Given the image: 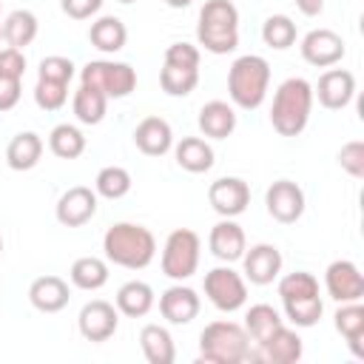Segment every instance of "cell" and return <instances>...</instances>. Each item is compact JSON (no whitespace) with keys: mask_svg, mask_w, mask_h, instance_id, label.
Segmentation results:
<instances>
[{"mask_svg":"<svg viewBox=\"0 0 364 364\" xmlns=\"http://www.w3.org/2000/svg\"><path fill=\"white\" fill-rule=\"evenodd\" d=\"M193 0H165V6H171V9H188Z\"/></svg>","mask_w":364,"mask_h":364,"instance_id":"obj_47","label":"cell"},{"mask_svg":"<svg viewBox=\"0 0 364 364\" xmlns=\"http://www.w3.org/2000/svg\"><path fill=\"white\" fill-rule=\"evenodd\" d=\"M139 347H142L145 361H151V364H173L176 361L173 336L162 324H145L139 330Z\"/></svg>","mask_w":364,"mask_h":364,"instance_id":"obj_28","label":"cell"},{"mask_svg":"<svg viewBox=\"0 0 364 364\" xmlns=\"http://www.w3.org/2000/svg\"><path fill=\"white\" fill-rule=\"evenodd\" d=\"M196 125L208 139H228L236 131V111L225 100H210L199 108Z\"/></svg>","mask_w":364,"mask_h":364,"instance_id":"obj_22","label":"cell"},{"mask_svg":"<svg viewBox=\"0 0 364 364\" xmlns=\"http://www.w3.org/2000/svg\"><path fill=\"white\" fill-rule=\"evenodd\" d=\"M310 111H313V85L304 77H287L273 94L270 125L282 136H299L310 122Z\"/></svg>","mask_w":364,"mask_h":364,"instance_id":"obj_3","label":"cell"},{"mask_svg":"<svg viewBox=\"0 0 364 364\" xmlns=\"http://www.w3.org/2000/svg\"><path fill=\"white\" fill-rule=\"evenodd\" d=\"M324 287H327V296L336 299L338 304L361 301V296H364V276H361L355 262L336 259L324 270Z\"/></svg>","mask_w":364,"mask_h":364,"instance_id":"obj_11","label":"cell"},{"mask_svg":"<svg viewBox=\"0 0 364 364\" xmlns=\"http://www.w3.org/2000/svg\"><path fill=\"white\" fill-rule=\"evenodd\" d=\"M262 40H264V46H270L276 51H284L296 43V23L287 14H270L262 23Z\"/></svg>","mask_w":364,"mask_h":364,"instance_id":"obj_36","label":"cell"},{"mask_svg":"<svg viewBox=\"0 0 364 364\" xmlns=\"http://www.w3.org/2000/svg\"><path fill=\"white\" fill-rule=\"evenodd\" d=\"M48 151L60 159H77L85 154V134L71 122H60L48 134Z\"/></svg>","mask_w":364,"mask_h":364,"instance_id":"obj_32","label":"cell"},{"mask_svg":"<svg viewBox=\"0 0 364 364\" xmlns=\"http://www.w3.org/2000/svg\"><path fill=\"white\" fill-rule=\"evenodd\" d=\"M80 82L102 91L108 100H122L136 88V71L131 63L117 60H91L80 71Z\"/></svg>","mask_w":364,"mask_h":364,"instance_id":"obj_7","label":"cell"},{"mask_svg":"<svg viewBox=\"0 0 364 364\" xmlns=\"http://www.w3.org/2000/svg\"><path fill=\"white\" fill-rule=\"evenodd\" d=\"M355 97V77L347 68H327L313 88V100H318L327 111H341Z\"/></svg>","mask_w":364,"mask_h":364,"instance_id":"obj_14","label":"cell"},{"mask_svg":"<svg viewBox=\"0 0 364 364\" xmlns=\"http://www.w3.org/2000/svg\"><path fill=\"white\" fill-rule=\"evenodd\" d=\"M205 296L208 301L222 313H236L247 301V279L236 273L230 264H219L205 273Z\"/></svg>","mask_w":364,"mask_h":364,"instance_id":"obj_8","label":"cell"},{"mask_svg":"<svg viewBox=\"0 0 364 364\" xmlns=\"http://www.w3.org/2000/svg\"><path fill=\"white\" fill-rule=\"evenodd\" d=\"M0 253H3V236H0Z\"/></svg>","mask_w":364,"mask_h":364,"instance_id":"obj_49","label":"cell"},{"mask_svg":"<svg viewBox=\"0 0 364 364\" xmlns=\"http://www.w3.org/2000/svg\"><path fill=\"white\" fill-rule=\"evenodd\" d=\"M131 185H134V179L122 165H105L94 179V191L102 199H122L131 191Z\"/></svg>","mask_w":364,"mask_h":364,"instance_id":"obj_35","label":"cell"},{"mask_svg":"<svg viewBox=\"0 0 364 364\" xmlns=\"http://www.w3.org/2000/svg\"><path fill=\"white\" fill-rule=\"evenodd\" d=\"M26 74V54L20 48H0V77H11V80H23Z\"/></svg>","mask_w":364,"mask_h":364,"instance_id":"obj_43","label":"cell"},{"mask_svg":"<svg viewBox=\"0 0 364 364\" xmlns=\"http://www.w3.org/2000/svg\"><path fill=\"white\" fill-rule=\"evenodd\" d=\"M43 139L34 131H20L6 145V165L11 171H31L43 156Z\"/></svg>","mask_w":364,"mask_h":364,"instance_id":"obj_27","label":"cell"},{"mask_svg":"<svg viewBox=\"0 0 364 364\" xmlns=\"http://www.w3.org/2000/svg\"><path fill=\"white\" fill-rule=\"evenodd\" d=\"M37 31H40V23L34 17V11L28 9H14L6 20H3V40L11 46V48H26L37 40Z\"/></svg>","mask_w":364,"mask_h":364,"instance_id":"obj_29","label":"cell"},{"mask_svg":"<svg viewBox=\"0 0 364 364\" xmlns=\"http://www.w3.org/2000/svg\"><path fill=\"white\" fill-rule=\"evenodd\" d=\"M264 205H267V213H270L276 222L293 225V222L301 219L307 202H304V191H301L296 182H290V179H276V182L267 188V193H264Z\"/></svg>","mask_w":364,"mask_h":364,"instance_id":"obj_13","label":"cell"},{"mask_svg":"<svg viewBox=\"0 0 364 364\" xmlns=\"http://www.w3.org/2000/svg\"><path fill=\"white\" fill-rule=\"evenodd\" d=\"M159 85L168 97H188L199 85V68H182V65L162 63Z\"/></svg>","mask_w":364,"mask_h":364,"instance_id":"obj_34","label":"cell"},{"mask_svg":"<svg viewBox=\"0 0 364 364\" xmlns=\"http://www.w3.org/2000/svg\"><path fill=\"white\" fill-rule=\"evenodd\" d=\"M208 247H210V253H213L219 262H225V264L239 262L242 253L247 250V239H245L242 225L233 222V219H225V216H222V222H216V225L210 228Z\"/></svg>","mask_w":364,"mask_h":364,"instance_id":"obj_19","label":"cell"},{"mask_svg":"<svg viewBox=\"0 0 364 364\" xmlns=\"http://www.w3.org/2000/svg\"><path fill=\"white\" fill-rule=\"evenodd\" d=\"M0 37H3V26H0Z\"/></svg>","mask_w":364,"mask_h":364,"instance_id":"obj_50","label":"cell"},{"mask_svg":"<svg viewBox=\"0 0 364 364\" xmlns=\"http://www.w3.org/2000/svg\"><path fill=\"white\" fill-rule=\"evenodd\" d=\"M77 327L85 341H94V344L108 341L119 327V310L105 299H91L88 304H82L77 316Z\"/></svg>","mask_w":364,"mask_h":364,"instance_id":"obj_10","label":"cell"},{"mask_svg":"<svg viewBox=\"0 0 364 364\" xmlns=\"http://www.w3.org/2000/svg\"><path fill=\"white\" fill-rule=\"evenodd\" d=\"M88 40H91V46H94L97 51H102V54H117V51L125 48L128 28H125V23H122L119 17L102 14V17H97V20L91 23Z\"/></svg>","mask_w":364,"mask_h":364,"instance_id":"obj_26","label":"cell"},{"mask_svg":"<svg viewBox=\"0 0 364 364\" xmlns=\"http://www.w3.org/2000/svg\"><path fill=\"white\" fill-rule=\"evenodd\" d=\"M119 3H136V0H119Z\"/></svg>","mask_w":364,"mask_h":364,"instance_id":"obj_48","label":"cell"},{"mask_svg":"<svg viewBox=\"0 0 364 364\" xmlns=\"http://www.w3.org/2000/svg\"><path fill=\"white\" fill-rule=\"evenodd\" d=\"M154 301H156L154 287H151L148 282H139V279L125 282V284L117 290V296H114V307H117L122 316H128V318H142V316H148L151 307H154Z\"/></svg>","mask_w":364,"mask_h":364,"instance_id":"obj_23","label":"cell"},{"mask_svg":"<svg viewBox=\"0 0 364 364\" xmlns=\"http://www.w3.org/2000/svg\"><path fill=\"white\" fill-rule=\"evenodd\" d=\"M338 165L341 171H347L353 179H364V142L353 139L347 145H341L338 151Z\"/></svg>","mask_w":364,"mask_h":364,"instance_id":"obj_41","label":"cell"},{"mask_svg":"<svg viewBox=\"0 0 364 364\" xmlns=\"http://www.w3.org/2000/svg\"><path fill=\"white\" fill-rule=\"evenodd\" d=\"M196 40L210 54H230L239 46V9L230 0H205L199 9Z\"/></svg>","mask_w":364,"mask_h":364,"instance_id":"obj_5","label":"cell"},{"mask_svg":"<svg viewBox=\"0 0 364 364\" xmlns=\"http://www.w3.org/2000/svg\"><path fill=\"white\" fill-rule=\"evenodd\" d=\"M173 156H176V165L182 171H188V173H205L216 162L210 142L202 139V136H182L173 145Z\"/></svg>","mask_w":364,"mask_h":364,"instance_id":"obj_24","label":"cell"},{"mask_svg":"<svg viewBox=\"0 0 364 364\" xmlns=\"http://www.w3.org/2000/svg\"><path fill=\"white\" fill-rule=\"evenodd\" d=\"M71 299L68 282L60 276H40L28 287V301L40 313H60Z\"/></svg>","mask_w":364,"mask_h":364,"instance_id":"obj_21","label":"cell"},{"mask_svg":"<svg viewBox=\"0 0 364 364\" xmlns=\"http://www.w3.org/2000/svg\"><path fill=\"white\" fill-rule=\"evenodd\" d=\"M68 100V82H51V80H37L34 85V102L43 111H60Z\"/></svg>","mask_w":364,"mask_h":364,"instance_id":"obj_39","label":"cell"},{"mask_svg":"<svg viewBox=\"0 0 364 364\" xmlns=\"http://www.w3.org/2000/svg\"><path fill=\"white\" fill-rule=\"evenodd\" d=\"M199 358L208 364H242L256 358V347L242 324L219 318L199 333Z\"/></svg>","mask_w":364,"mask_h":364,"instance_id":"obj_2","label":"cell"},{"mask_svg":"<svg viewBox=\"0 0 364 364\" xmlns=\"http://www.w3.org/2000/svg\"><path fill=\"white\" fill-rule=\"evenodd\" d=\"M270 85V63L259 54H242L228 68V97L242 111H256Z\"/></svg>","mask_w":364,"mask_h":364,"instance_id":"obj_4","label":"cell"},{"mask_svg":"<svg viewBox=\"0 0 364 364\" xmlns=\"http://www.w3.org/2000/svg\"><path fill=\"white\" fill-rule=\"evenodd\" d=\"M336 330L341 333V338L347 341V347L353 350L355 358H364V307L361 301H347L336 310L333 316Z\"/></svg>","mask_w":364,"mask_h":364,"instance_id":"obj_25","label":"cell"},{"mask_svg":"<svg viewBox=\"0 0 364 364\" xmlns=\"http://www.w3.org/2000/svg\"><path fill=\"white\" fill-rule=\"evenodd\" d=\"M304 355V344L299 338L296 330L290 327H276L259 347H256V358L267 361V364H296Z\"/></svg>","mask_w":364,"mask_h":364,"instance_id":"obj_18","label":"cell"},{"mask_svg":"<svg viewBox=\"0 0 364 364\" xmlns=\"http://www.w3.org/2000/svg\"><path fill=\"white\" fill-rule=\"evenodd\" d=\"M199 60H202V54H199V48L191 46V43H171V46L165 48V63H171V65L199 68Z\"/></svg>","mask_w":364,"mask_h":364,"instance_id":"obj_42","label":"cell"},{"mask_svg":"<svg viewBox=\"0 0 364 364\" xmlns=\"http://www.w3.org/2000/svg\"><path fill=\"white\" fill-rule=\"evenodd\" d=\"M284 321H282V316H279V310L273 307V304H253L247 313H245V330H247V336H250V341H253V347H259L276 327H282Z\"/></svg>","mask_w":364,"mask_h":364,"instance_id":"obj_33","label":"cell"},{"mask_svg":"<svg viewBox=\"0 0 364 364\" xmlns=\"http://www.w3.org/2000/svg\"><path fill=\"white\" fill-rule=\"evenodd\" d=\"M208 202H210V208H213L219 216L236 219V216L245 213L247 205H250V188H247V182L239 179V176H222V179L210 182V188H208Z\"/></svg>","mask_w":364,"mask_h":364,"instance_id":"obj_12","label":"cell"},{"mask_svg":"<svg viewBox=\"0 0 364 364\" xmlns=\"http://www.w3.org/2000/svg\"><path fill=\"white\" fill-rule=\"evenodd\" d=\"M105 0H60V9L71 17V20H88L102 9Z\"/></svg>","mask_w":364,"mask_h":364,"instance_id":"obj_44","label":"cell"},{"mask_svg":"<svg viewBox=\"0 0 364 364\" xmlns=\"http://www.w3.org/2000/svg\"><path fill=\"white\" fill-rule=\"evenodd\" d=\"M242 264H245V279L250 284L264 287V284H273L279 279L284 259H282V250L276 245L259 242V245H253L250 250L242 253Z\"/></svg>","mask_w":364,"mask_h":364,"instance_id":"obj_16","label":"cell"},{"mask_svg":"<svg viewBox=\"0 0 364 364\" xmlns=\"http://www.w3.org/2000/svg\"><path fill=\"white\" fill-rule=\"evenodd\" d=\"M199 256H202V239L196 230L191 228H176L168 233L165 245H162V273L173 282H185L196 273L199 267Z\"/></svg>","mask_w":364,"mask_h":364,"instance_id":"obj_6","label":"cell"},{"mask_svg":"<svg viewBox=\"0 0 364 364\" xmlns=\"http://www.w3.org/2000/svg\"><path fill=\"white\" fill-rule=\"evenodd\" d=\"M94 213H97V191H91L88 185L68 188L54 205V216L65 228H82L85 222H91Z\"/></svg>","mask_w":364,"mask_h":364,"instance_id":"obj_15","label":"cell"},{"mask_svg":"<svg viewBox=\"0 0 364 364\" xmlns=\"http://www.w3.org/2000/svg\"><path fill=\"white\" fill-rule=\"evenodd\" d=\"M284 316L296 324V327H313L318 324L321 313H324V301L321 296H310V299H296V301H282Z\"/></svg>","mask_w":364,"mask_h":364,"instance_id":"obj_38","label":"cell"},{"mask_svg":"<svg viewBox=\"0 0 364 364\" xmlns=\"http://www.w3.org/2000/svg\"><path fill=\"white\" fill-rule=\"evenodd\" d=\"M71 108H74V117L77 122L82 125H100L105 119V111H108V97L91 85H82L74 91V100H71Z\"/></svg>","mask_w":364,"mask_h":364,"instance_id":"obj_30","label":"cell"},{"mask_svg":"<svg viewBox=\"0 0 364 364\" xmlns=\"http://www.w3.org/2000/svg\"><path fill=\"white\" fill-rule=\"evenodd\" d=\"M134 145L145 156H165L173 148V131L162 117H145L134 128Z\"/></svg>","mask_w":364,"mask_h":364,"instance_id":"obj_20","label":"cell"},{"mask_svg":"<svg viewBox=\"0 0 364 364\" xmlns=\"http://www.w3.org/2000/svg\"><path fill=\"white\" fill-rule=\"evenodd\" d=\"M296 9L304 14V17H316L324 11V0H296Z\"/></svg>","mask_w":364,"mask_h":364,"instance_id":"obj_46","label":"cell"},{"mask_svg":"<svg viewBox=\"0 0 364 364\" xmlns=\"http://www.w3.org/2000/svg\"><path fill=\"white\" fill-rule=\"evenodd\" d=\"M301 60L307 65H316V68H333L344 60L347 54V46L341 40V34H336L333 28H313L301 37Z\"/></svg>","mask_w":364,"mask_h":364,"instance_id":"obj_9","label":"cell"},{"mask_svg":"<svg viewBox=\"0 0 364 364\" xmlns=\"http://www.w3.org/2000/svg\"><path fill=\"white\" fill-rule=\"evenodd\" d=\"M310 296H321L318 293V279L307 270H296L279 279V299L282 301H296V299H310Z\"/></svg>","mask_w":364,"mask_h":364,"instance_id":"obj_37","label":"cell"},{"mask_svg":"<svg viewBox=\"0 0 364 364\" xmlns=\"http://www.w3.org/2000/svg\"><path fill=\"white\" fill-rule=\"evenodd\" d=\"M68 279L80 290H100L108 282V262L100 256H80V259H74Z\"/></svg>","mask_w":364,"mask_h":364,"instance_id":"obj_31","label":"cell"},{"mask_svg":"<svg viewBox=\"0 0 364 364\" xmlns=\"http://www.w3.org/2000/svg\"><path fill=\"white\" fill-rule=\"evenodd\" d=\"M74 77V63L68 57H60V54H51V57H43L40 60V68H37V80H51V82H71Z\"/></svg>","mask_w":364,"mask_h":364,"instance_id":"obj_40","label":"cell"},{"mask_svg":"<svg viewBox=\"0 0 364 364\" xmlns=\"http://www.w3.org/2000/svg\"><path fill=\"white\" fill-rule=\"evenodd\" d=\"M20 94H23L20 80L0 77V114H3V111H11V108L20 102Z\"/></svg>","mask_w":364,"mask_h":364,"instance_id":"obj_45","label":"cell"},{"mask_svg":"<svg viewBox=\"0 0 364 364\" xmlns=\"http://www.w3.org/2000/svg\"><path fill=\"white\" fill-rule=\"evenodd\" d=\"M199 293L188 284H171L162 296H159V313L168 324H191L199 316Z\"/></svg>","mask_w":364,"mask_h":364,"instance_id":"obj_17","label":"cell"},{"mask_svg":"<svg viewBox=\"0 0 364 364\" xmlns=\"http://www.w3.org/2000/svg\"><path fill=\"white\" fill-rule=\"evenodd\" d=\"M105 259L125 270H142L156 256V239L145 225L136 222H117L102 236Z\"/></svg>","mask_w":364,"mask_h":364,"instance_id":"obj_1","label":"cell"}]
</instances>
